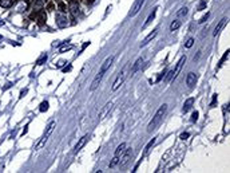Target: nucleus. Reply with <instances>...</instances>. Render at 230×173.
Wrapping results in <instances>:
<instances>
[{"mask_svg":"<svg viewBox=\"0 0 230 173\" xmlns=\"http://www.w3.org/2000/svg\"><path fill=\"white\" fill-rule=\"evenodd\" d=\"M166 110H167V105H166V103H163V105L158 109V111L155 113V116L152 117V120L150 121L149 126H147V132H149V133H151L152 130L157 129V126H158V125L161 123V121L163 120V116L166 114Z\"/></svg>","mask_w":230,"mask_h":173,"instance_id":"obj_1","label":"nucleus"},{"mask_svg":"<svg viewBox=\"0 0 230 173\" xmlns=\"http://www.w3.org/2000/svg\"><path fill=\"white\" fill-rule=\"evenodd\" d=\"M126 76H127V66H125V67H123V70H122L121 73H119V75H118L116 81L114 82V85H113V91H116L118 89H119V87L122 86V83L125 82Z\"/></svg>","mask_w":230,"mask_h":173,"instance_id":"obj_2","label":"nucleus"},{"mask_svg":"<svg viewBox=\"0 0 230 173\" xmlns=\"http://www.w3.org/2000/svg\"><path fill=\"white\" fill-rule=\"evenodd\" d=\"M55 125H56V123H55V121H52V122L48 125V128H47V132L44 133L43 138L40 140V142H39V144L36 145V150H39V149L42 148V146L46 144V142H47V140H48V137L51 136V133H52V132H54V128H55Z\"/></svg>","mask_w":230,"mask_h":173,"instance_id":"obj_3","label":"nucleus"},{"mask_svg":"<svg viewBox=\"0 0 230 173\" xmlns=\"http://www.w3.org/2000/svg\"><path fill=\"white\" fill-rule=\"evenodd\" d=\"M143 3H145V0H135V3H134V5H133L131 11H130V16H135V15H137L139 11L142 9Z\"/></svg>","mask_w":230,"mask_h":173,"instance_id":"obj_4","label":"nucleus"},{"mask_svg":"<svg viewBox=\"0 0 230 173\" xmlns=\"http://www.w3.org/2000/svg\"><path fill=\"white\" fill-rule=\"evenodd\" d=\"M186 62V55H183L181 59H179V62L177 63V66H175V69L173 70V79H175L177 76H178V74H179V71H181V69H182V66H183V63Z\"/></svg>","mask_w":230,"mask_h":173,"instance_id":"obj_5","label":"nucleus"},{"mask_svg":"<svg viewBox=\"0 0 230 173\" xmlns=\"http://www.w3.org/2000/svg\"><path fill=\"white\" fill-rule=\"evenodd\" d=\"M103 75H104V73L103 71H99L98 73V75L95 76V79L92 81V83H91V87H90V90H95V89L99 86V83L102 82V79H103Z\"/></svg>","mask_w":230,"mask_h":173,"instance_id":"obj_6","label":"nucleus"},{"mask_svg":"<svg viewBox=\"0 0 230 173\" xmlns=\"http://www.w3.org/2000/svg\"><path fill=\"white\" fill-rule=\"evenodd\" d=\"M125 153V152H123ZM131 156H133V150L131 149H127L126 150V153H125V156H123L121 160H119V164H121V166H125L128 161H130V158H131Z\"/></svg>","mask_w":230,"mask_h":173,"instance_id":"obj_7","label":"nucleus"},{"mask_svg":"<svg viewBox=\"0 0 230 173\" xmlns=\"http://www.w3.org/2000/svg\"><path fill=\"white\" fill-rule=\"evenodd\" d=\"M111 107H113V103H111V102H108V103L104 105V107L101 110V113H99V120H103V118L108 114L110 110H111Z\"/></svg>","mask_w":230,"mask_h":173,"instance_id":"obj_8","label":"nucleus"},{"mask_svg":"<svg viewBox=\"0 0 230 173\" xmlns=\"http://www.w3.org/2000/svg\"><path fill=\"white\" fill-rule=\"evenodd\" d=\"M195 81H197V75L194 73H189L187 74V78H186V85L189 87H193L194 85H195Z\"/></svg>","mask_w":230,"mask_h":173,"instance_id":"obj_9","label":"nucleus"},{"mask_svg":"<svg viewBox=\"0 0 230 173\" xmlns=\"http://www.w3.org/2000/svg\"><path fill=\"white\" fill-rule=\"evenodd\" d=\"M157 34H158V30H154V31H152L151 34H149V35H147V36H146V39L142 42V44H140V47H145V46H147V44H149V43H150V42H151L152 39H154V38L157 36Z\"/></svg>","mask_w":230,"mask_h":173,"instance_id":"obj_10","label":"nucleus"},{"mask_svg":"<svg viewBox=\"0 0 230 173\" xmlns=\"http://www.w3.org/2000/svg\"><path fill=\"white\" fill-rule=\"evenodd\" d=\"M113 62H114V56H108V58L103 62V64H102V67H101V70H99V71H103V73H106V71L108 70V67L113 64Z\"/></svg>","mask_w":230,"mask_h":173,"instance_id":"obj_11","label":"nucleus"},{"mask_svg":"<svg viewBox=\"0 0 230 173\" xmlns=\"http://www.w3.org/2000/svg\"><path fill=\"white\" fill-rule=\"evenodd\" d=\"M87 140H88V136H83V137H82V138L78 141V144L75 145V153H78V152L80 150V149H82V148H83V146L86 145Z\"/></svg>","mask_w":230,"mask_h":173,"instance_id":"obj_12","label":"nucleus"},{"mask_svg":"<svg viewBox=\"0 0 230 173\" xmlns=\"http://www.w3.org/2000/svg\"><path fill=\"white\" fill-rule=\"evenodd\" d=\"M142 63H143V59H142V58H138V59H137V62H135V63L133 64L131 70H130V74L134 75V74L139 70V67H140V64H142Z\"/></svg>","mask_w":230,"mask_h":173,"instance_id":"obj_13","label":"nucleus"},{"mask_svg":"<svg viewBox=\"0 0 230 173\" xmlns=\"http://www.w3.org/2000/svg\"><path fill=\"white\" fill-rule=\"evenodd\" d=\"M157 9H158L157 7H155L154 9H152V12H151V14L149 15V17H147V20L145 22V24H143V27H142V30H145V28H146L147 26H149V24H150V23H151L152 20H154V19H155V14H157Z\"/></svg>","mask_w":230,"mask_h":173,"instance_id":"obj_14","label":"nucleus"},{"mask_svg":"<svg viewBox=\"0 0 230 173\" xmlns=\"http://www.w3.org/2000/svg\"><path fill=\"white\" fill-rule=\"evenodd\" d=\"M225 23H226V19H225V17H223V19H221V22H220V23H218V24L215 26V28H214V32H213V35H214V36H217V35L221 32V30L223 28V26H225Z\"/></svg>","mask_w":230,"mask_h":173,"instance_id":"obj_15","label":"nucleus"},{"mask_svg":"<svg viewBox=\"0 0 230 173\" xmlns=\"http://www.w3.org/2000/svg\"><path fill=\"white\" fill-rule=\"evenodd\" d=\"M36 20H38V24L42 27V26H44L46 24V20H47V16H46V14L43 12V11H40V14L38 15V17H36Z\"/></svg>","mask_w":230,"mask_h":173,"instance_id":"obj_16","label":"nucleus"},{"mask_svg":"<svg viewBox=\"0 0 230 173\" xmlns=\"http://www.w3.org/2000/svg\"><path fill=\"white\" fill-rule=\"evenodd\" d=\"M56 22L59 27H66L67 26V19L63 15H56Z\"/></svg>","mask_w":230,"mask_h":173,"instance_id":"obj_17","label":"nucleus"},{"mask_svg":"<svg viewBox=\"0 0 230 173\" xmlns=\"http://www.w3.org/2000/svg\"><path fill=\"white\" fill-rule=\"evenodd\" d=\"M125 149H126V144H125V142H123V144H121L119 146L116 148V150H115V153H114V156L121 157V154H123V152H125Z\"/></svg>","mask_w":230,"mask_h":173,"instance_id":"obj_18","label":"nucleus"},{"mask_svg":"<svg viewBox=\"0 0 230 173\" xmlns=\"http://www.w3.org/2000/svg\"><path fill=\"white\" fill-rule=\"evenodd\" d=\"M193 103H194V98H189L186 102H185V105H183V111L186 113V111L190 110L191 106H193Z\"/></svg>","mask_w":230,"mask_h":173,"instance_id":"obj_19","label":"nucleus"},{"mask_svg":"<svg viewBox=\"0 0 230 173\" xmlns=\"http://www.w3.org/2000/svg\"><path fill=\"white\" fill-rule=\"evenodd\" d=\"M32 7H34V9H42V7H43L42 0H34V2H32Z\"/></svg>","mask_w":230,"mask_h":173,"instance_id":"obj_20","label":"nucleus"},{"mask_svg":"<svg viewBox=\"0 0 230 173\" xmlns=\"http://www.w3.org/2000/svg\"><path fill=\"white\" fill-rule=\"evenodd\" d=\"M181 27V22L179 20H174L171 24H170V31H175V30H178Z\"/></svg>","mask_w":230,"mask_h":173,"instance_id":"obj_21","label":"nucleus"},{"mask_svg":"<svg viewBox=\"0 0 230 173\" xmlns=\"http://www.w3.org/2000/svg\"><path fill=\"white\" fill-rule=\"evenodd\" d=\"M154 144H155V138H152V140H151V141L149 142V144H147V145H146V148H145V153H143V156H146V154H147V153H149V150H150V149H151V146H152V145H154Z\"/></svg>","mask_w":230,"mask_h":173,"instance_id":"obj_22","label":"nucleus"},{"mask_svg":"<svg viewBox=\"0 0 230 173\" xmlns=\"http://www.w3.org/2000/svg\"><path fill=\"white\" fill-rule=\"evenodd\" d=\"M229 54H230V51H229V50H227V51H226L225 54H223V56L221 58V61H220V64H218V67H221V66H222V64H223V63H225V61H226V59L229 58Z\"/></svg>","mask_w":230,"mask_h":173,"instance_id":"obj_23","label":"nucleus"},{"mask_svg":"<svg viewBox=\"0 0 230 173\" xmlns=\"http://www.w3.org/2000/svg\"><path fill=\"white\" fill-rule=\"evenodd\" d=\"M118 164H119V157L114 156L113 160H111V162H110V168H114V166H116Z\"/></svg>","mask_w":230,"mask_h":173,"instance_id":"obj_24","label":"nucleus"},{"mask_svg":"<svg viewBox=\"0 0 230 173\" xmlns=\"http://www.w3.org/2000/svg\"><path fill=\"white\" fill-rule=\"evenodd\" d=\"M58 7H59V9H60V12H62V14L67 12V5L64 4L63 2H59V3H58Z\"/></svg>","mask_w":230,"mask_h":173,"instance_id":"obj_25","label":"nucleus"},{"mask_svg":"<svg viewBox=\"0 0 230 173\" xmlns=\"http://www.w3.org/2000/svg\"><path fill=\"white\" fill-rule=\"evenodd\" d=\"M187 14V7H182L178 12H177V16H185Z\"/></svg>","mask_w":230,"mask_h":173,"instance_id":"obj_26","label":"nucleus"},{"mask_svg":"<svg viewBox=\"0 0 230 173\" xmlns=\"http://www.w3.org/2000/svg\"><path fill=\"white\" fill-rule=\"evenodd\" d=\"M39 110H40V111H46V110H48V102H47V101L42 102V105H40V107H39Z\"/></svg>","mask_w":230,"mask_h":173,"instance_id":"obj_27","label":"nucleus"},{"mask_svg":"<svg viewBox=\"0 0 230 173\" xmlns=\"http://www.w3.org/2000/svg\"><path fill=\"white\" fill-rule=\"evenodd\" d=\"M171 79H173V71H169V73H167V75L165 76V82H166V83H169V82L171 81Z\"/></svg>","mask_w":230,"mask_h":173,"instance_id":"obj_28","label":"nucleus"},{"mask_svg":"<svg viewBox=\"0 0 230 173\" xmlns=\"http://www.w3.org/2000/svg\"><path fill=\"white\" fill-rule=\"evenodd\" d=\"M193 44H194V39H193V38H190V39H189V40L186 42V49H190V47H191Z\"/></svg>","mask_w":230,"mask_h":173,"instance_id":"obj_29","label":"nucleus"},{"mask_svg":"<svg viewBox=\"0 0 230 173\" xmlns=\"http://www.w3.org/2000/svg\"><path fill=\"white\" fill-rule=\"evenodd\" d=\"M205 7H206V2H205V0H202V2L199 3V5H198V11L205 9Z\"/></svg>","mask_w":230,"mask_h":173,"instance_id":"obj_30","label":"nucleus"},{"mask_svg":"<svg viewBox=\"0 0 230 173\" xmlns=\"http://www.w3.org/2000/svg\"><path fill=\"white\" fill-rule=\"evenodd\" d=\"M46 61H47V55H46V54H43L42 58L38 61V64H43V62H46Z\"/></svg>","mask_w":230,"mask_h":173,"instance_id":"obj_31","label":"nucleus"},{"mask_svg":"<svg viewBox=\"0 0 230 173\" xmlns=\"http://www.w3.org/2000/svg\"><path fill=\"white\" fill-rule=\"evenodd\" d=\"M197 120H198V111H194V113H193V116H191V121H193V122H195Z\"/></svg>","mask_w":230,"mask_h":173,"instance_id":"obj_32","label":"nucleus"},{"mask_svg":"<svg viewBox=\"0 0 230 173\" xmlns=\"http://www.w3.org/2000/svg\"><path fill=\"white\" fill-rule=\"evenodd\" d=\"M215 103H217V94L213 95V101H211V103H210V107H214Z\"/></svg>","mask_w":230,"mask_h":173,"instance_id":"obj_33","label":"nucleus"},{"mask_svg":"<svg viewBox=\"0 0 230 173\" xmlns=\"http://www.w3.org/2000/svg\"><path fill=\"white\" fill-rule=\"evenodd\" d=\"M47 9H48V11H54V4H52L51 2L48 3V5H47Z\"/></svg>","mask_w":230,"mask_h":173,"instance_id":"obj_34","label":"nucleus"},{"mask_svg":"<svg viewBox=\"0 0 230 173\" xmlns=\"http://www.w3.org/2000/svg\"><path fill=\"white\" fill-rule=\"evenodd\" d=\"M70 49H71V46H63L62 49H60V52H64L66 50H70Z\"/></svg>","mask_w":230,"mask_h":173,"instance_id":"obj_35","label":"nucleus"},{"mask_svg":"<svg viewBox=\"0 0 230 173\" xmlns=\"http://www.w3.org/2000/svg\"><path fill=\"white\" fill-rule=\"evenodd\" d=\"M207 17H209V14H206V15H205V16L202 17V19H201V20H199V23H205L206 20H207Z\"/></svg>","mask_w":230,"mask_h":173,"instance_id":"obj_36","label":"nucleus"},{"mask_svg":"<svg viewBox=\"0 0 230 173\" xmlns=\"http://www.w3.org/2000/svg\"><path fill=\"white\" fill-rule=\"evenodd\" d=\"M187 137H189V133H182L181 134V140H187Z\"/></svg>","mask_w":230,"mask_h":173,"instance_id":"obj_37","label":"nucleus"},{"mask_svg":"<svg viewBox=\"0 0 230 173\" xmlns=\"http://www.w3.org/2000/svg\"><path fill=\"white\" fill-rule=\"evenodd\" d=\"M27 91H28L27 89H24V90H21V93H20V98H23V97H24V95L27 94Z\"/></svg>","mask_w":230,"mask_h":173,"instance_id":"obj_38","label":"nucleus"},{"mask_svg":"<svg viewBox=\"0 0 230 173\" xmlns=\"http://www.w3.org/2000/svg\"><path fill=\"white\" fill-rule=\"evenodd\" d=\"M83 2H84L86 4H92L94 2H95V0H83Z\"/></svg>","mask_w":230,"mask_h":173,"instance_id":"obj_39","label":"nucleus"},{"mask_svg":"<svg viewBox=\"0 0 230 173\" xmlns=\"http://www.w3.org/2000/svg\"><path fill=\"white\" fill-rule=\"evenodd\" d=\"M88 44H90V42H86V43L83 44V47H82V50H84V49H86V47H87Z\"/></svg>","mask_w":230,"mask_h":173,"instance_id":"obj_40","label":"nucleus"}]
</instances>
